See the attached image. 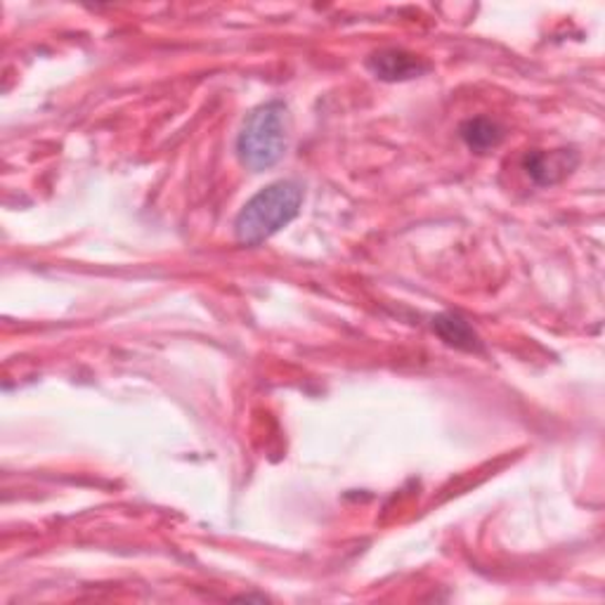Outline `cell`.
<instances>
[{
	"label": "cell",
	"mask_w": 605,
	"mask_h": 605,
	"mask_svg": "<svg viewBox=\"0 0 605 605\" xmlns=\"http://www.w3.org/2000/svg\"><path fill=\"white\" fill-rule=\"evenodd\" d=\"M303 187L296 180H280L260 190L239 210L235 220V237L247 247H258L287 227L301 214Z\"/></svg>",
	"instance_id": "1"
},
{
	"label": "cell",
	"mask_w": 605,
	"mask_h": 605,
	"mask_svg": "<svg viewBox=\"0 0 605 605\" xmlns=\"http://www.w3.org/2000/svg\"><path fill=\"white\" fill-rule=\"evenodd\" d=\"M433 332L443 338L447 346L456 350H468V353L480 350L478 334L473 332V326L460 315H437L433 320Z\"/></svg>",
	"instance_id": "5"
},
{
	"label": "cell",
	"mask_w": 605,
	"mask_h": 605,
	"mask_svg": "<svg viewBox=\"0 0 605 605\" xmlns=\"http://www.w3.org/2000/svg\"><path fill=\"white\" fill-rule=\"evenodd\" d=\"M367 69L381 80H390V84H396V80H410V78H419L426 72H431V64L423 62L419 55H412L407 51H396V47H390V51H379L374 53L367 60Z\"/></svg>",
	"instance_id": "3"
},
{
	"label": "cell",
	"mask_w": 605,
	"mask_h": 605,
	"mask_svg": "<svg viewBox=\"0 0 605 605\" xmlns=\"http://www.w3.org/2000/svg\"><path fill=\"white\" fill-rule=\"evenodd\" d=\"M462 140L471 147V150L476 152H487L493 150V147H497L501 140H504V128L493 121V119H468L462 128Z\"/></svg>",
	"instance_id": "6"
},
{
	"label": "cell",
	"mask_w": 605,
	"mask_h": 605,
	"mask_svg": "<svg viewBox=\"0 0 605 605\" xmlns=\"http://www.w3.org/2000/svg\"><path fill=\"white\" fill-rule=\"evenodd\" d=\"M291 119L284 102L272 100L256 107L237 138V154L244 166L263 173L282 161L289 147Z\"/></svg>",
	"instance_id": "2"
},
{
	"label": "cell",
	"mask_w": 605,
	"mask_h": 605,
	"mask_svg": "<svg viewBox=\"0 0 605 605\" xmlns=\"http://www.w3.org/2000/svg\"><path fill=\"white\" fill-rule=\"evenodd\" d=\"M580 163V156L572 150L555 152H532L522 161V169L534 180L537 185H555L568 177Z\"/></svg>",
	"instance_id": "4"
}]
</instances>
